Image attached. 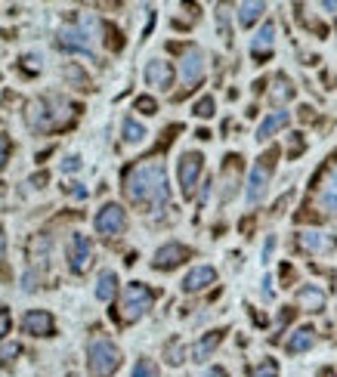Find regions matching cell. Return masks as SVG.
<instances>
[{"mask_svg":"<svg viewBox=\"0 0 337 377\" xmlns=\"http://www.w3.org/2000/svg\"><path fill=\"white\" fill-rule=\"evenodd\" d=\"M124 139H127V143H143V139H146V127L139 124V121L127 118L124 121Z\"/></svg>","mask_w":337,"mask_h":377,"instance_id":"25","label":"cell"},{"mask_svg":"<svg viewBox=\"0 0 337 377\" xmlns=\"http://www.w3.org/2000/svg\"><path fill=\"white\" fill-rule=\"evenodd\" d=\"M192 115H195V118H211V115H213V96H201L198 102H195Z\"/></svg>","mask_w":337,"mask_h":377,"instance_id":"27","label":"cell"},{"mask_svg":"<svg viewBox=\"0 0 337 377\" xmlns=\"http://www.w3.org/2000/svg\"><path fill=\"white\" fill-rule=\"evenodd\" d=\"M248 377H278V362L276 359H263Z\"/></svg>","mask_w":337,"mask_h":377,"instance_id":"26","label":"cell"},{"mask_svg":"<svg viewBox=\"0 0 337 377\" xmlns=\"http://www.w3.org/2000/svg\"><path fill=\"white\" fill-rule=\"evenodd\" d=\"M69 192L78 195V198H87V188H81V186H69Z\"/></svg>","mask_w":337,"mask_h":377,"instance_id":"37","label":"cell"},{"mask_svg":"<svg viewBox=\"0 0 337 377\" xmlns=\"http://www.w3.org/2000/svg\"><path fill=\"white\" fill-rule=\"evenodd\" d=\"M22 331L31 337H50L56 331V322L46 309H31V313H25V318H22Z\"/></svg>","mask_w":337,"mask_h":377,"instance_id":"10","label":"cell"},{"mask_svg":"<svg viewBox=\"0 0 337 377\" xmlns=\"http://www.w3.org/2000/svg\"><path fill=\"white\" fill-rule=\"evenodd\" d=\"M74 115H78V106H71L69 99L62 96H46V99H37L28 106V124L34 130H59V127H69Z\"/></svg>","mask_w":337,"mask_h":377,"instance_id":"2","label":"cell"},{"mask_svg":"<svg viewBox=\"0 0 337 377\" xmlns=\"http://www.w3.org/2000/svg\"><path fill=\"white\" fill-rule=\"evenodd\" d=\"M9 328H13V316H9V309L4 306L0 309V341H4V334H9Z\"/></svg>","mask_w":337,"mask_h":377,"instance_id":"31","label":"cell"},{"mask_svg":"<svg viewBox=\"0 0 337 377\" xmlns=\"http://www.w3.org/2000/svg\"><path fill=\"white\" fill-rule=\"evenodd\" d=\"M273 46H276V25L266 22L254 34V41H251V56H254V59H266V56L273 53Z\"/></svg>","mask_w":337,"mask_h":377,"instance_id":"14","label":"cell"},{"mask_svg":"<svg viewBox=\"0 0 337 377\" xmlns=\"http://www.w3.org/2000/svg\"><path fill=\"white\" fill-rule=\"evenodd\" d=\"M59 46H62V50L90 53V37L84 31H78V28H62V31H59Z\"/></svg>","mask_w":337,"mask_h":377,"instance_id":"16","label":"cell"},{"mask_svg":"<svg viewBox=\"0 0 337 377\" xmlns=\"http://www.w3.org/2000/svg\"><path fill=\"white\" fill-rule=\"evenodd\" d=\"M288 121H291V115H288V111H282V109H278V111H269V115H266L263 121H260L257 139H269V136L276 134V130H282V127L288 124Z\"/></svg>","mask_w":337,"mask_h":377,"instance_id":"18","label":"cell"},{"mask_svg":"<svg viewBox=\"0 0 337 377\" xmlns=\"http://www.w3.org/2000/svg\"><path fill=\"white\" fill-rule=\"evenodd\" d=\"M136 111H143V115H155L158 111V102L152 96H139L136 99Z\"/></svg>","mask_w":337,"mask_h":377,"instance_id":"30","label":"cell"},{"mask_svg":"<svg viewBox=\"0 0 337 377\" xmlns=\"http://www.w3.org/2000/svg\"><path fill=\"white\" fill-rule=\"evenodd\" d=\"M180 74H183L186 93L201 84V78H204V59H201V53H198V50H189V53L183 56V62H180Z\"/></svg>","mask_w":337,"mask_h":377,"instance_id":"11","label":"cell"},{"mask_svg":"<svg viewBox=\"0 0 337 377\" xmlns=\"http://www.w3.org/2000/svg\"><path fill=\"white\" fill-rule=\"evenodd\" d=\"M319 377H337V374H334L331 368H322V371H319Z\"/></svg>","mask_w":337,"mask_h":377,"instance_id":"40","label":"cell"},{"mask_svg":"<svg viewBox=\"0 0 337 377\" xmlns=\"http://www.w3.org/2000/svg\"><path fill=\"white\" fill-rule=\"evenodd\" d=\"M276 158H278V152L273 149V152H266L254 167H251V176H248V201L251 204H257L260 198L266 195L269 176H273V171H276Z\"/></svg>","mask_w":337,"mask_h":377,"instance_id":"5","label":"cell"},{"mask_svg":"<svg viewBox=\"0 0 337 377\" xmlns=\"http://www.w3.org/2000/svg\"><path fill=\"white\" fill-rule=\"evenodd\" d=\"M288 99H294V87H291V81H288L285 74H278V78H276V90H273V102L278 106V102H288Z\"/></svg>","mask_w":337,"mask_h":377,"instance_id":"23","label":"cell"},{"mask_svg":"<svg viewBox=\"0 0 337 377\" xmlns=\"http://www.w3.org/2000/svg\"><path fill=\"white\" fill-rule=\"evenodd\" d=\"M301 146H303V139H301V134H294V146H291V155H297V152H301Z\"/></svg>","mask_w":337,"mask_h":377,"instance_id":"36","label":"cell"},{"mask_svg":"<svg viewBox=\"0 0 337 377\" xmlns=\"http://www.w3.org/2000/svg\"><path fill=\"white\" fill-rule=\"evenodd\" d=\"M134 377H158V365L152 359H139L134 368Z\"/></svg>","mask_w":337,"mask_h":377,"instance_id":"28","label":"cell"},{"mask_svg":"<svg viewBox=\"0 0 337 377\" xmlns=\"http://www.w3.org/2000/svg\"><path fill=\"white\" fill-rule=\"evenodd\" d=\"M297 244L303 251H331L337 248V238L334 235H325V232H301L297 235Z\"/></svg>","mask_w":337,"mask_h":377,"instance_id":"15","label":"cell"},{"mask_svg":"<svg viewBox=\"0 0 337 377\" xmlns=\"http://www.w3.org/2000/svg\"><path fill=\"white\" fill-rule=\"evenodd\" d=\"M313 343H316V331H313V328H297V331L288 337L285 350L288 353H306Z\"/></svg>","mask_w":337,"mask_h":377,"instance_id":"20","label":"cell"},{"mask_svg":"<svg viewBox=\"0 0 337 377\" xmlns=\"http://www.w3.org/2000/svg\"><path fill=\"white\" fill-rule=\"evenodd\" d=\"M186 260H189V248H183V244L171 241V244H164V248L155 251L152 266L161 269V272H167V269H176V266H180V263H186Z\"/></svg>","mask_w":337,"mask_h":377,"instance_id":"9","label":"cell"},{"mask_svg":"<svg viewBox=\"0 0 337 377\" xmlns=\"http://www.w3.org/2000/svg\"><path fill=\"white\" fill-rule=\"evenodd\" d=\"M6 158H9V139H6L4 134H0V167L6 164Z\"/></svg>","mask_w":337,"mask_h":377,"instance_id":"33","label":"cell"},{"mask_svg":"<svg viewBox=\"0 0 337 377\" xmlns=\"http://www.w3.org/2000/svg\"><path fill=\"white\" fill-rule=\"evenodd\" d=\"M146 84L155 90H171L173 87V65L164 59H152L146 65Z\"/></svg>","mask_w":337,"mask_h":377,"instance_id":"12","label":"cell"},{"mask_svg":"<svg viewBox=\"0 0 337 377\" xmlns=\"http://www.w3.org/2000/svg\"><path fill=\"white\" fill-rule=\"evenodd\" d=\"M124 195H127L130 204L143 207V211H158V207H164L167 198H171L164 161L149 158V161H139L136 167H130L124 174Z\"/></svg>","mask_w":337,"mask_h":377,"instance_id":"1","label":"cell"},{"mask_svg":"<svg viewBox=\"0 0 337 377\" xmlns=\"http://www.w3.org/2000/svg\"><path fill=\"white\" fill-rule=\"evenodd\" d=\"M167 362H171V365H180V362H183L180 343H171V346H167Z\"/></svg>","mask_w":337,"mask_h":377,"instance_id":"32","label":"cell"},{"mask_svg":"<svg viewBox=\"0 0 337 377\" xmlns=\"http://www.w3.org/2000/svg\"><path fill=\"white\" fill-rule=\"evenodd\" d=\"M4 253H6V238H4V232H0V260H4Z\"/></svg>","mask_w":337,"mask_h":377,"instance_id":"39","label":"cell"},{"mask_svg":"<svg viewBox=\"0 0 337 377\" xmlns=\"http://www.w3.org/2000/svg\"><path fill=\"white\" fill-rule=\"evenodd\" d=\"M90 263H93V244H90V238H87V235H81V232H74L71 241H69V266H71V272L84 276V272L90 269Z\"/></svg>","mask_w":337,"mask_h":377,"instance_id":"8","label":"cell"},{"mask_svg":"<svg viewBox=\"0 0 337 377\" xmlns=\"http://www.w3.org/2000/svg\"><path fill=\"white\" fill-rule=\"evenodd\" d=\"M297 300H301V306H306L310 313H322L325 309V291L316 288V285H306L297 291Z\"/></svg>","mask_w":337,"mask_h":377,"instance_id":"19","label":"cell"},{"mask_svg":"<svg viewBox=\"0 0 337 377\" xmlns=\"http://www.w3.org/2000/svg\"><path fill=\"white\" fill-rule=\"evenodd\" d=\"M78 167H81V158H78V155H69V158L62 161V171H78Z\"/></svg>","mask_w":337,"mask_h":377,"instance_id":"34","label":"cell"},{"mask_svg":"<svg viewBox=\"0 0 337 377\" xmlns=\"http://www.w3.org/2000/svg\"><path fill=\"white\" fill-rule=\"evenodd\" d=\"M273 248H276V238L269 235V238H266V248H263V263H269V257H273Z\"/></svg>","mask_w":337,"mask_h":377,"instance_id":"35","label":"cell"},{"mask_svg":"<svg viewBox=\"0 0 337 377\" xmlns=\"http://www.w3.org/2000/svg\"><path fill=\"white\" fill-rule=\"evenodd\" d=\"M322 207L325 211H337V171L331 174V180L322 188Z\"/></svg>","mask_w":337,"mask_h":377,"instance_id":"24","label":"cell"},{"mask_svg":"<svg viewBox=\"0 0 337 377\" xmlns=\"http://www.w3.org/2000/svg\"><path fill=\"white\" fill-rule=\"evenodd\" d=\"M19 353H22V346H19V343H6L4 350H0V365H13V359Z\"/></svg>","mask_w":337,"mask_h":377,"instance_id":"29","label":"cell"},{"mask_svg":"<svg viewBox=\"0 0 337 377\" xmlns=\"http://www.w3.org/2000/svg\"><path fill=\"white\" fill-rule=\"evenodd\" d=\"M115 291H118V276L115 272H102L99 281H96V297L102 300V303H111V297H115Z\"/></svg>","mask_w":337,"mask_h":377,"instance_id":"21","label":"cell"},{"mask_svg":"<svg viewBox=\"0 0 337 377\" xmlns=\"http://www.w3.org/2000/svg\"><path fill=\"white\" fill-rule=\"evenodd\" d=\"M99 235H121L127 229V213L121 204H106L102 211L96 213V220H93Z\"/></svg>","mask_w":337,"mask_h":377,"instance_id":"7","label":"cell"},{"mask_svg":"<svg viewBox=\"0 0 337 377\" xmlns=\"http://www.w3.org/2000/svg\"><path fill=\"white\" fill-rule=\"evenodd\" d=\"M152 303H155L152 288L143 285V281H130L124 288V300H121V318L124 322H139L152 309Z\"/></svg>","mask_w":337,"mask_h":377,"instance_id":"3","label":"cell"},{"mask_svg":"<svg viewBox=\"0 0 337 377\" xmlns=\"http://www.w3.org/2000/svg\"><path fill=\"white\" fill-rule=\"evenodd\" d=\"M208 377H226V368H211Z\"/></svg>","mask_w":337,"mask_h":377,"instance_id":"38","label":"cell"},{"mask_svg":"<svg viewBox=\"0 0 337 377\" xmlns=\"http://www.w3.org/2000/svg\"><path fill=\"white\" fill-rule=\"evenodd\" d=\"M223 334H226V331H211V334H204L201 341L192 346V359H195V362H204V359H211V353H213V350H217V346L223 343Z\"/></svg>","mask_w":337,"mask_h":377,"instance_id":"17","label":"cell"},{"mask_svg":"<svg viewBox=\"0 0 337 377\" xmlns=\"http://www.w3.org/2000/svg\"><path fill=\"white\" fill-rule=\"evenodd\" d=\"M87 365L93 377H111L121 368V350L111 341H93L87 350Z\"/></svg>","mask_w":337,"mask_h":377,"instance_id":"4","label":"cell"},{"mask_svg":"<svg viewBox=\"0 0 337 377\" xmlns=\"http://www.w3.org/2000/svg\"><path fill=\"white\" fill-rule=\"evenodd\" d=\"M263 4H260V0H245V4H238V22L245 25V28H251L257 22L260 16H263Z\"/></svg>","mask_w":337,"mask_h":377,"instance_id":"22","label":"cell"},{"mask_svg":"<svg viewBox=\"0 0 337 377\" xmlns=\"http://www.w3.org/2000/svg\"><path fill=\"white\" fill-rule=\"evenodd\" d=\"M201 171H204V158H201L198 152H186V155L180 158V164H176V176H180V188H183L186 198L195 192Z\"/></svg>","mask_w":337,"mask_h":377,"instance_id":"6","label":"cell"},{"mask_svg":"<svg viewBox=\"0 0 337 377\" xmlns=\"http://www.w3.org/2000/svg\"><path fill=\"white\" fill-rule=\"evenodd\" d=\"M213 281H217V272H213V266H195L189 276L183 278V291H186V294H198V291L211 288Z\"/></svg>","mask_w":337,"mask_h":377,"instance_id":"13","label":"cell"}]
</instances>
